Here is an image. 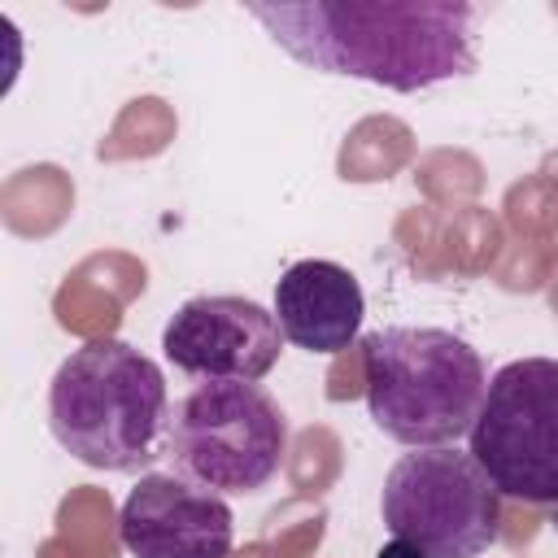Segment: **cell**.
I'll use <instances>...</instances> for the list:
<instances>
[{"label": "cell", "mask_w": 558, "mask_h": 558, "mask_svg": "<svg viewBox=\"0 0 558 558\" xmlns=\"http://www.w3.org/2000/svg\"><path fill=\"white\" fill-rule=\"evenodd\" d=\"M244 13L305 70L401 96L466 78L480 65V9L462 0H305L244 4Z\"/></svg>", "instance_id": "6da1fadb"}, {"label": "cell", "mask_w": 558, "mask_h": 558, "mask_svg": "<svg viewBox=\"0 0 558 558\" xmlns=\"http://www.w3.org/2000/svg\"><path fill=\"white\" fill-rule=\"evenodd\" d=\"M52 440L96 471L135 475L166 458L170 392L161 366L118 336L78 344L48 384Z\"/></svg>", "instance_id": "7a4b0ae2"}, {"label": "cell", "mask_w": 558, "mask_h": 558, "mask_svg": "<svg viewBox=\"0 0 558 558\" xmlns=\"http://www.w3.org/2000/svg\"><path fill=\"white\" fill-rule=\"evenodd\" d=\"M371 423L410 449L471 436L488 392L480 349L445 327H379L362 336Z\"/></svg>", "instance_id": "3957f363"}, {"label": "cell", "mask_w": 558, "mask_h": 558, "mask_svg": "<svg viewBox=\"0 0 558 558\" xmlns=\"http://www.w3.org/2000/svg\"><path fill=\"white\" fill-rule=\"evenodd\" d=\"M288 453V418L262 384L209 379L170 405L166 458L174 475L218 493H262Z\"/></svg>", "instance_id": "277c9868"}, {"label": "cell", "mask_w": 558, "mask_h": 558, "mask_svg": "<svg viewBox=\"0 0 558 558\" xmlns=\"http://www.w3.org/2000/svg\"><path fill=\"white\" fill-rule=\"evenodd\" d=\"M379 519L423 558H480L501 536V493L471 453L414 449L384 475Z\"/></svg>", "instance_id": "5b68a950"}, {"label": "cell", "mask_w": 558, "mask_h": 558, "mask_svg": "<svg viewBox=\"0 0 558 558\" xmlns=\"http://www.w3.org/2000/svg\"><path fill=\"white\" fill-rule=\"evenodd\" d=\"M466 440L501 497L558 506V357H514L493 371Z\"/></svg>", "instance_id": "8992f818"}, {"label": "cell", "mask_w": 558, "mask_h": 558, "mask_svg": "<svg viewBox=\"0 0 558 558\" xmlns=\"http://www.w3.org/2000/svg\"><path fill=\"white\" fill-rule=\"evenodd\" d=\"M161 353L187 379L257 384L283 353L275 310L248 296H192L161 327Z\"/></svg>", "instance_id": "52a82bcc"}, {"label": "cell", "mask_w": 558, "mask_h": 558, "mask_svg": "<svg viewBox=\"0 0 558 558\" xmlns=\"http://www.w3.org/2000/svg\"><path fill=\"white\" fill-rule=\"evenodd\" d=\"M118 536L131 558H227L235 519L227 497L174 471H148L122 501Z\"/></svg>", "instance_id": "ba28073f"}, {"label": "cell", "mask_w": 558, "mask_h": 558, "mask_svg": "<svg viewBox=\"0 0 558 558\" xmlns=\"http://www.w3.org/2000/svg\"><path fill=\"white\" fill-rule=\"evenodd\" d=\"M366 296L349 266L327 257L292 262L275 283V318L288 344L305 353H344L362 331Z\"/></svg>", "instance_id": "9c48e42d"}, {"label": "cell", "mask_w": 558, "mask_h": 558, "mask_svg": "<svg viewBox=\"0 0 558 558\" xmlns=\"http://www.w3.org/2000/svg\"><path fill=\"white\" fill-rule=\"evenodd\" d=\"M375 558H423V554H418L410 541H397V536H392V541H388V545H384Z\"/></svg>", "instance_id": "30bf717a"}, {"label": "cell", "mask_w": 558, "mask_h": 558, "mask_svg": "<svg viewBox=\"0 0 558 558\" xmlns=\"http://www.w3.org/2000/svg\"><path fill=\"white\" fill-rule=\"evenodd\" d=\"M554 532H558V506H554Z\"/></svg>", "instance_id": "8fae6325"}]
</instances>
